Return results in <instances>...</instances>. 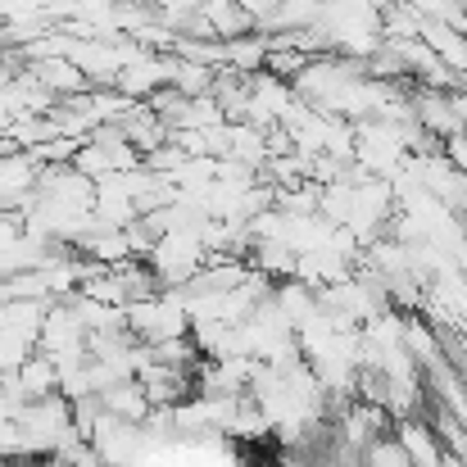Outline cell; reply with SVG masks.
I'll list each match as a JSON object with an SVG mask.
<instances>
[{
  "mask_svg": "<svg viewBox=\"0 0 467 467\" xmlns=\"http://www.w3.org/2000/svg\"><path fill=\"white\" fill-rule=\"evenodd\" d=\"M41 73H46V82H50V87H78V82H82L68 64H41Z\"/></svg>",
  "mask_w": 467,
  "mask_h": 467,
  "instance_id": "cell-1",
  "label": "cell"
}]
</instances>
